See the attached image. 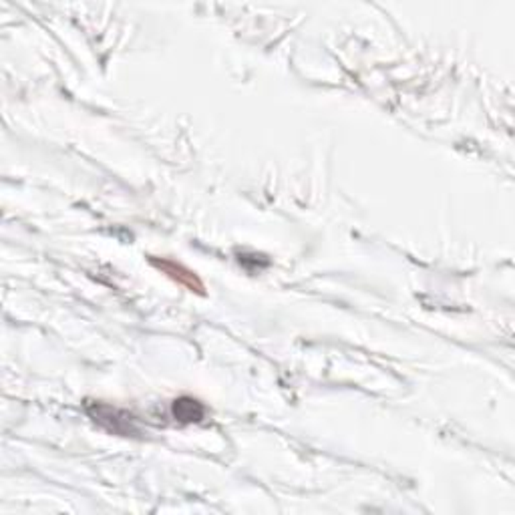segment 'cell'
<instances>
[{"instance_id":"obj_2","label":"cell","mask_w":515,"mask_h":515,"mask_svg":"<svg viewBox=\"0 0 515 515\" xmlns=\"http://www.w3.org/2000/svg\"><path fill=\"white\" fill-rule=\"evenodd\" d=\"M153 264H155L157 268H161L165 274H169L171 278H175V280H180L181 284H188L191 290L195 292H202V284L200 280L191 274L190 270H185L183 266L180 264H175V262H169V260H161V262H157V260H151Z\"/></svg>"},{"instance_id":"obj_1","label":"cell","mask_w":515,"mask_h":515,"mask_svg":"<svg viewBox=\"0 0 515 515\" xmlns=\"http://www.w3.org/2000/svg\"><path fill=\"white\" fill-rule=\"evenodd\" d=\"M173 417L181 421V423H198V421H202L203 419V407L202 403H198V401H193V399H188V397H183V399H178L175 403H173Z\"/></svg>"}]
</instances>
